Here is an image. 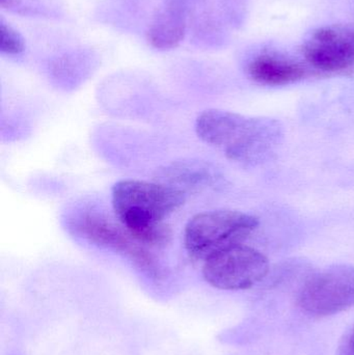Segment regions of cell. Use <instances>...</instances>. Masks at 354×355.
Returning a JSON list of instances; mask_svg holds the SVG:
<instances>
[{
	"label": "cell",
	"mask_w": 354,
	"mask_h": 355,
	"mask_svg": "<svg viewBox=\"0 0 354 355\" xmlns=\"http://www.w3.org/2000/svg\"><path fill=\"white\" fill-rule=\"evenodd\" d=\"M186 194L160 182L121 180L112 189V202L121 225L145 246L162 248L172 239L164 219L184 205Z\"/></svg>",
	"instance_id": "6da1fadb"
},
{
	"label": "cell",
	"mask_w": 354,
	"mask_h": 355,
	"mask_svg": "<svg viewBox=\"0 0 354 355\" xmlns=\"http://www.w3.org/2000/svg\"><path fill=\"white\" fill-rule=\"evenodd\" d=\"M200 139L222 152L228 159L255 166L270 157L284 133L272 119L251 118L222 110H208L195 121Z\"/></svg>",
	"instance_id": "7a4b0ae2"
},
{
	"label": "cell",
	"mask_w": 354,
	"mask_h": 355,
	"mask_svg": "<svg viewBox=\"0 0 354 355\" xmlns=\"http://www.w3.org/2000/svg\"><path fill=\"white\" fill-rule=\"evenodd\" d=\"M259 225L257 217L234 210L197 213L184 229V248L193 260L205 262L214 254L242 244Z\"/></svg>",
	"instance_id": "3957f363"
},
{
	"label": "cell",
	"mask_w": 354,
	"mask_h": 355,
	"mask_svg": "<svg viewBox=\"0 0 354 355\" xmlns=\"http://www.w3.org/2000/svg\"><path fill=\"white\" fill-rule=\"evenodd\" d=\"M299 309L308 316L324 318L354 306V266L337 264L308 277L297 296Z\"/></svg>",
	"instance_id": "277c9868"
},
{
	"label": "cell",
	"mask_w": 354,
	"mask_h": 355,
	"mask_svg": "<svg viewBox=\"0 0 354 355\" xmlns=\"http://www.w3.org/2000/svg\"><path fill=\"white\" fill-rule=\"evenodd\" d=\"M70 229L95 245L109 248L126 257L151 279L160 281L163 277V268L157 258L122 225H116L100 215L87 213L76 217L71 223Z\"/></svg>",
	"instance_id": "5b68a950"
},
{
	"label": "cell",
	"mask_w": 354,
	"mask_h": 355,
	"mask_svg": "<svg viewBox=\"0 0 354 355\" xmlns=\"http://www.w3.org/2000/svg\"><path fill=\"white\" fill-rule=\"evenodd\" d=\"M268 271L269 262L261 252L238 244L206 260L203 277L216 289L238 291L257 285L268 275Z\"/></svg>",
	"instance_id": "8992f818"
},
{
	"label": "cell",
	"mask_w": 354,
	"mask_h": 355,
	"mask_svg": "<svg viewBox=\"0 0 354 355\" xmlns=\"http://www.w3.org/2000/svg\"><path fill=\"white\" fill-rule=\"evenodd\" d=\"M306 60L318 70L336 72L354 64V24L322 27L307 40Z\"/></svg>",
	"instance_id": "52a82bcc"
},
{
	"label": "cell",
	"mask_w": 354,
	"mask_h": 355,
	"mask_svg": "<svg viewBox=\"0 0 354 355\" xmlns=\"http://www.w3.org/2000/svg\"><path fill=\"white\" fill-rule=\"evenodd\" d=\"M220 179V175L210 164L199 160H182L161 168L156 181L187 194L213 187Z\"/></svg>",
	"instance_id": "ba28073f"
},
{
	"label": "cell",
	"mask_w": 354,
	"mask_h": 355,
	"mask_svg": "<svg viewBox=\"0 0 354 355\" xmlns=\"http://www.w3.org/2000/svg\"><path fill=\"white\" fill-rule=\"evenodd\" d=\"M185 29V6L170 1L156 15L148 31V40L156 49H172L182 42Z\"/></svg>",
	"instance_id": "9c48e42d"
},
{
	"label": "cell",
	"mask_w": 354,
	"mask_h": 355,
	"mask_svg": "<svg viewBox=\"0 0 354 355\" xmlns=\"http://www.w3.org/2000/svg\"><path fill=\"white\" fill-rule=\"evenodd\" d=\"M247 72L253 80L266 85H289L306 76L301 64L272 54H263L251 60Z\"/></svg>",
	"instance_id": "30bf717a"
},
{
	"label": "cell",
	"mask_w": 354,
	"mask_h": 355,
	"mask_svg": "<svg viewBox=\"0 0 354 355\" xmlns=\"http://www.w3.org/2000/svg\"><path fill=\"white\" fill-rule=\"evenodd\" d=\"M0 51L10 55H17L23 52L25 48L24 40L18 31H15L10 24L4 22L3 19L0 21Z\"/></svg>",
	"instance_id": "8fae6325"
},
{
	"label": "cell",
	"mask_w": 354,
	"mask_h": 355,
	"mask_svg": "<svg viewBox=\"0 0 354 355\" xmlns=\"http://www.w3.org/2000/svg\"><path fill=\"white\" fill-rule=\"evenodd\" d=\"M338 355H354V325L341 340Z\"/></svg>",
	"instance_id": "7c38bea8"
},
{
	"label": "cell",
	"mask_w": 354,
	"mask_h": 355,
	"mask_svg": "<svg viewBox=\"0 0 354 355\" xmlns=\"http://www.w3.org/2000/svg\"><path fill=\"white\" fill-rule=\"evenodd\" d=\"M10 0H0V3H1V6H6L10 4Z\"/></svg>",
	"instance_id": "4fadbf2b"
}]
</instances>
